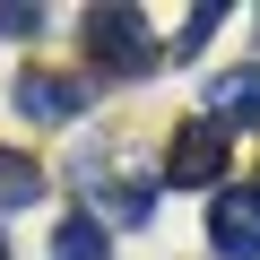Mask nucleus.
Wrapping results in <instances>:
<instances>
[{
	"label": "nucleus",
	"instance_id": "1",
	"mask_svg": "<svg viewBox=\"0 0 260 260\" xmlns=\"http://www.w3.org/2000/svg\"><path fill=\"white\" fill-rule=\"evenodd\" d=\"M225 174V130L208 121V113H191L182 130H174V148H165V182H182V191H208ZM225 191V182H217Z\"/></svg>",
	"mask_w": 260,
	"mask_h": 260
},
{
	"label": "nucleus",
	"instance_id": "2",
	"mask_svg": "<svg viewBox=\"0 0 260 260\" xmlns=\"http://www.w3.org/2000/svg\"><path fill=\"white\" fill-rule=\"evenodd\" d=\"M208 243L225 260H260V182H225L208 200Z\"/></svg>",
	"mask_w": 260,
	"mask_h": 260
},
{
	"label": "nucleus",
	"instance_id": "3",
	"mask_svg": "<svg viewBox=\"0 0 260 260\" xmlns=\"http://www.w3.org/2000/svg\"><path fill=\"white\" fill-rule=\"evenodd\" d=\"M139 35H148V26L130 18V9H87V52H95V61H104L113 78H139V70L156 61V52H148Z\"/></svg>",
	"mask_w": 260,
	"mask_h": 260
},
{
	"label": "nucleus",
	"instance_id": "4",
	"mask_svg": "<svg viewBox=\"0 0 260 260\" xmlns=\"http://www.w3.org/2000/svg\"><path fill=\"white\" fill-rule=\"evenodd\" d=\"M18 113L26 121H70V113H87V87L78 78H52V70H26L18 78Z\"/></svg>",
	"mask_w": 260,
	"mask_h": 260
},
{
	"label": "nucleus",
	"instance_id": "5",
	"mask_svg": "<svg viewBox=\"0 0 260 260\" xmlns=\"http://www.w3.org/2000/svg\"><path fill=\"white\" fill-rule=\"evenodd\" d=\"M208 121H217V130H260V70L208 78Z\"/></svg>",
	"mask_w": 260,
	"mask_h": 260
},
{
	"label": "nucleus",
	"instance_id": "6",
	"mask_svg": "<svg viewBox=\"0 0 260 260\" xmlns=\"http://www.w3.org/2000/svg\"><path fill=\"white\" fill-rule=\"evenodd\" d=\"M35 200H44V165L18 156V148H0V217H9V208H35Z\"/></svg>",
	"mask_w": 260,
	"mask_h": 260
},
{
	"label": "nucleus",
	"instance_id": "7",
	"mask_svg": "<svg viewBox=\"0 0 260 260\" xmlns=\"http://www.w3.org/2000/svg\"><path fill=\"white\" fill-rule=\"evenodd\" d=\"M52 260H104V225H95V217H70V225L52 234Z\"/></svg>",
	"mask_w": 260,
	"mask_h": 260
},
{
	"label": "nucleus",
	"instance_id": "8",
	"mask_svg": "<svg viewBox=\"0 0 260 260\" xmlns=\"http://www.w3.org/2000/svg\"><path fill=\"white\" fill-rule=\"evenodd\" d=\"M0 260H9V243H0Z\"/></svg>",
	"mask_w": 260,
	"mask_h": 260
}]
</instances>
